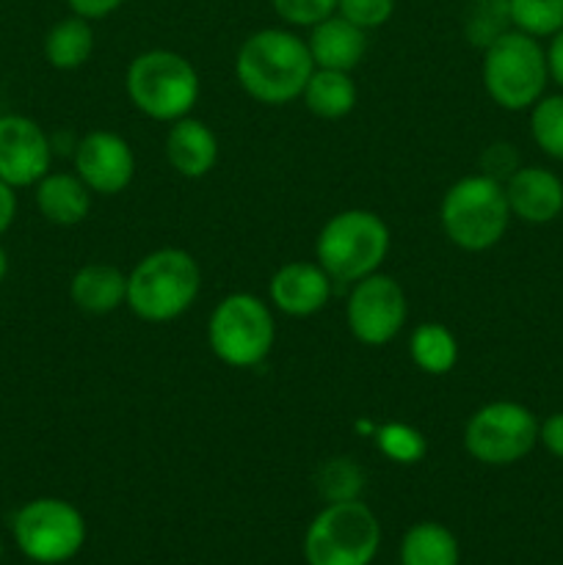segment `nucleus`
<instances>
[{"instance_id":"nucleus-1","label":"nucleus","mask_w":563,"mask_h":565,"mask_svg":"<svg viewBox=\"0 0 563 565\" xmlns=\"http://www.w3.org/2000/svg\"><path fill=\"white\" fill-rule=\"evenodd\" d=\"M312 72L307 39L287 28H259L243 39L235 55V75L243 92L274 108L301 97Z\"/></svg>"},{"instance_id":"nucleus-2","label":"nucleus","mask_w":563,"mask_h":565,"mask_svg":"<svg viewBox=\"0 0 563 565\" xmlns=\"http://www.w3.org/2000/svg\"><path fill=\"white\" fill-rule=\"evenodd\" d=\"M202 290V268L185 248L149 252L127 274V307L144 323H171L182 318Z\"/></svg>"},{"instance_id":"nucleus-3","label":"nucleus","mask_w":563,"mask_h":565,"mask_svg":"<svg viewBox=\"0 0 563 565\" xmlns=\"http://www.w3.org/2000/svg\"><path fill=\"white\" fill-rule=\"evenodd\" d=\"M506 185L489 174H469L453 182L439 204L442 232L461 252H489L511 224Z\"/></svg>"},{"instance_id":"nucleus-4","label":"nucleus","mask_w":563,"mask_h":565,"mask_svg":"<svg viewBox=\"0 0 563 565\" xmlns=\"http://www.w3.org/2000/svg\"><path fill=\"white\" fill-rule=\"evenodd\" d=\"M392 246L386 221L373 210L351 207L331 215L315 241V263L334 281L353 285L370 274H379Z\"/></svg>"},{"instance_id":"nucleus-5","label":"nucleus","mask_w":563,"mask_h":565,"mask_svg":"<svg viewBox=\"0 0 563 565\" xmlns=\"http://www.w3.org/2000/svg\"><path fill=\"white\" fill-rule=\"evenodd\" d=\"M125 92L138 114L155 121H177L191 116L199 103V72L185 55L174 50H144L125 72Z\"/></svg>"},{"instance_id":"nucleus-6","label":"nucleus","mask_w":563,"mask_h":565,"mask_svg":"<svg viewBox=\"0 0 563 565\" xmlns=\"http://www.w3.org/2000/svg\"><path fill=\"white\" fill-rule=\"evenodd\" d=\"M480 77L491 103L502 110L533 108L550 81L546 50L539 39L511 28L484 47Z\"/></svg>"},{"instance_id":"nucleus-7","label":"nucleus","mask_w":563,"mask_h":565,"mask_svg":"<svg viewBox=\"0 0 563 565\" xmlns=\"http://www.w3.org/2000/svg\"><path fill=\"white\" fill-rule=\"evenodd\" d=\"M276 320L268 303L254 292H230L215 303L208 320V345L221 364L252 370L270 356Z\"/></svg>"},{"instance_id":"nucleus-8","label":"nucleus","mask_w":563,"mask_h":565,"mask_svg":"<svg viewBox=\"0 0 563 565\" xmlns=\"http://www.w3.org/2000/svg\"><path fill=\"white\" fill-rule=\"evenodd\" d=\"M379 546L381 524L362 500L326 502L304 533L309 565H370Z\"/></svg>"},{"instance_id":"nucleus-9","label":"nucleus","mask_w":563,"mask_h":565,"mask_svg":"<svg viewBox=\"0 0 563 565\" xmlns=\"http://www.w3.org/2000/svg\"><path fill=\"white\" fill-rule=\"evenodd\" d=\"M11 533L28 561L59 565L72 561L86 544V519L72 502L39 497L14 513Z\"/></svg>"},{"instance_id":"nucleus-10","label":"nucleus","mask_w":563,"mask_h":565,"mask_svg":"<svg viewBox=\"0 0 563 565\" xmlns=\"http://www.w3.org/2000/svg\"><path fill=\"white\" fill-rule=\"evenodd\" d=\"M539 441V419L528 406L491 401L464 425V450L486 467H511L530 456Z\"/></svg>"},{"instance_id":"nucleus-11","label":"nucleus","mask_w":563,"mask_h":565,"mask_svg":"<svg viewBox=\"0 0 563 565\" xmlns=\"http://www.w3.org/2000/svg\"><path fill=\"white\" fill-rule=\"evenodd\" d=\"M408 318L406 292L397 279L370 274L353 281L346 303V323L353 340L368 348H381L395 340Z\"/></svg>"},{"instance_id":"nucleus-12","label":"nucleus","mask_w":563,"mask_h":565,"mask_svg":"<svg viewBox=\"0 0 563 565\" xmlns=\"http://www.w3.org/2000/svg\"><path fill=\"white\" fill-rule=\"evenodd\" d=\"M75 174L99 196H119L136 177L132 147L110 130H92L75 143Z\"/></svg>"},{"instance_id":"nucleus-13","label":"nucleus","mask_w":563,"mask_h":565,"mask_svg":"<svg viewBox=\"0 0 563 565\" xmlns=\"http://www.w3.org/2000/svg\"><path fill=\"white\" fill-rule=\"evenodd\" d=\"M53 163V141L33 119L0 116V180L11 188L36 185Z\"/></svg>"},{"instance_id":"nucleus-14","label":"nucleus","mask_w":563,"mask_h":565,"mask_svg":"<svg viewBox=\"0 0 563 565\" xmlns=\"http://www.w3.org/2000/svg\"><path fill=\"white\" fill-rule=\"evenodd\" d=\"M331 285L334 279L318 263L293 259L274 270L268 281V298L274 309L287 318H312L329 303Z\"/></svg>"},{"instance_id":"nucleus-15","label":"nucleus","mask_w":563,"mask_h":565,"mask_svg":"<svg viewBox=\"0 0 563 565\" xmlns=\"http://www.w3.org/2000/svg\"><path fill=\"white\" fill-rule=\"evenodd\" d=\"M502 185L511 215L524 224H550L563 213V180L544 166H519Z\"/></svg>"},{"instance_id":"nucleus-16","label":"nucleus","mask_w":563,"mask_h":565,"mask_svg":"<svg viewBox=\"0 0 563 565\" xmlns=\"http://www.w3.org/2000/svg\"><path fill=\"white\" fill-rule=\"evenodd\" d=\"M307 47L315 70L353 72L368 53V31L348 22L346 17L331 14L309 28Z\"/></svg>"},{"instance_id":"nucleus-17","label":"nucleus","mask_w":563,"mask_h":565,"mask_svg":"<svg viewBox=\"0 0 563 565\" xmlns=\"http://www.w3.org/2000/svg\"><path fill=\"white\" fill-rule=\"evenodd\" d=\"M166 160L185 180H202L219 163V138L202 119L182 116L166 132Z\"/></svg>"},{"instance_id":"nucleus-18","label":"nucleus","mask_w":563,"mask_h":565,"mask_svg":"<svg viewBox=\"0 0 563 565\" xmlns=\"http://www.w3.org/2000/svg\"><path fill=\"white\" fill-rule=\"evenodd\" d=\"M36 207L55 226H77L92 210V191L75 171H47L36 182Z\"/></svg>"},{"instance_id":"nucleus-19","label":"nucleus","mask_w":563,"mask_h":565,"mask_svg":"<svg viewBox=\"0 0 563 565\" xmlns=\"http://www.w3.org/2000/svg\"><path fill=\"white\" fill-rule=\"evenodd\" d=\"M70 298L86 315L116 312L127 303V274L108 263L83 265L70 281Z\"/></svg>"},{"instance_id":"nucleus-20","label":"nucleus","mask_w":563,"mask_h":565,"mask_svg":"<svg viewBox=\"0 0 563 565\" xmlns=\"http://www.w3.org/2000/svg\"><path fill=\"white\" fill-rule=\"evenodd\" d=\"M304 105L309 114L318 119H342L357 108V83H353L351 72H337V70H315L309 75L307 86L301 94Z\"/></svg>"},{"instance_id":"nucleus-21","label":"nucleus","mask_w":563,"mask_h":565,"mask_svg":"<svg viewBox=\"0 0 563 565\" xmlns=\"http://www.w3.org/2000/svg\"><path fill=\"white\" fill-rule=\"evenodd\" d=\"M94 53V28L92 20L72 14L55 22L44 36V58L53 70L72 72L81 70Z\"/></svg>"},{"instance_id":"nucleus-22","label":"nucleus","mask_w":563,"mask_h":565,"mask_svg":"<svg viewBox=\"0 0 563 565\" xmlns=\"http://www.w3.org/2000/svg\"><path fill=\"white\" fill-rule=\"evenodd\" d=\"M461 550L445 524L419 522L401 541V565H458Z\"/></svg>"},{"instance_id":"nucleus-23","label":"nucleus","mask_w":563,"mask_h":565,"mask_svg":"<svg viewBox=\"0 0 563 565\" xmlns=\"http://www.w3.org/2000/svg\"><path fill=\"white\" fill-rule=\"evenodd\" d=\"M408 356L425 375H447L458 364V340L445 323H419L408 340Z\"/></svg>"},{"instance_id":"nucleus-24","label":"nucleus","mask_w":563,"mask_h":565,"mask_svg":"<svg viewBox=\"0 0 563 565\" xmlns=\"http://www.w3.org/2000/svg\"><path fill=\"white\" fill-rule=\"evenodd\" d=\"M373 439L381 456L392 463H401V467H414L428 452V439L423 436V430L408 423L379 425L373 430Z\"/></svg>"},{"instance_id":"nucleus-25","label":"nucleus","mask_w":563,"mask_h":565,"mask_svg":"<svg viewBox=\"0 0 563 565\" xmlns=\"http://www.w3.org/2000/svg\"><path fill=\"white\" fill-rule=\"evenodd\" d=\"M508 20L533 39L563 31V0H508Z\"/></svg>"},{"instance_id":"nucleus-26","label":"nucleus","mask_w":563,"mask_h":565,"mask_svg":"<svg viewBox=\"0 0 563 565\" xmlns=\"http://www.w3.org/2000/svg\"><path fill=\"white\" fill-rule=\"evenodd\" d=\"M530 136L541 152L563 163V94L541 97L530 108Z\"/></svg>"},{"instance_id":"nucleus-27","label":"nucleus","mask_w":563,"mask_h":565,"mask_svg":"<svg viewBox=\"0 0 563 565\" xmlns=\"http://www.w3.org/2000/svg\"><path fill=\"white\" fill-rule=\"evenodd\" d=\"M318 494L326 502H346V500H359L364 486V472L357 461L351 458H331L329 463H323L318 472Z\"/></svg>"},{"instance_id":"nucleus-28","label":"nucleus","mask_w":563,"mask_h":565,"mask_svg":"<svg viewBox=\"0 0 563 565\" xmlns=\"http://www.w3.org/2000/svg\"><path fill=\"white\" fill-rule=\"evenodd\" d=\"M506 25H511V20H508V0H475L467 14V36L478 47H486L500 33H506Z\"/></svg>"},{"instance_id":"nucleus-29","label":"nucleus","mask_w":563,"mask_h":565,"mask_svg":"<svg viewBox=\"0 0 563 565\" xmlns=\"http://www.w3.org/2000/svg\"><path fill=\"white\" fill-rule=\"evenodd\" d=\"M276 17L293 28H312L337 14V0H270Z\"/></svg>"},{"instance_id":"nucleus-30","label":"nucleus","mask_w":563,"mask_h":565,"mask_svg":"<svg viewBox=\"0 0 563 565\" xmlns=\"http://www.w3.org/2000/svg\"><path fill=\"white\" fill-rule=\"evenodd\" d=\"M337 14L346 17L362 31H375L392 20L395 0H337Z\"/></svg>"},{"instance_id":"nucleus-31","label":"nucleus","mask_w":563,"mask_h":565,"mask_svg":"<svg viewBox=\"0 0 563 565\" xmlns=\"http://www.w3.org/2000/svg\"><path fill=\"white\" fill-rule=\"evenodd\" d=\"M480 163H484V171H480V174H489L500 182H506L508 177L519 169L517 152H513L511 143H495V147H489Z\"/></svg>"},{"instance_id":"nucleus-32","label":"nucleus","mask_w":563,"mask_h":565,"mask_svg":"<svg viewBox=\"0 0 563 565\" xmlns=\"http://www.w3.org/2000/svg\"><path fill=\"white\" fill-rule=\"evenodd\" d=\"M127 0H66L72 14L83 17V20H105L114 11H119Z\"/></svg>"},{"instance_id":"nucleus-33","label":"nucleus","mask_w":563,"mask_h":565,"mask_svg":"<svg viewBox=\"0 0 563 565\" xmlns=\"http://www.w3.org/2000/svg\"><path fill=\"white\" fill-rule=\"evenodd\" d=\"M539 441L546 447V452L563 461V412L552 414L539 425Z\"/></svg>"},{"instance_id":"nucleus-34","label":"nucleus","mask_w":563,"mask_h":565,"mask_svg":"<svg viewBox=\"0 0 563 565\" xmlns=\"http://www.w3.org/2000/svg\"><path fill=\"white\" fill-rule=\"evenodd\" d=\"M17 188H11L9 182L0 180V235L14 224L17 218Z\"/></svg>"},{"instance_id":"nucleus-35","label":"nucleus","mask_w":563,"mask_h":565,"mask_svg":"<svg viewBox=\"0 0 563 565\" xmlns=\"http://www.w3.org/2000/svg\"><path fill=\"white\" fill-rule=\"evenodd\" d=\"M550 47H546V70L550 77L563 88V31H557L555 36H550Z\"/></svg>"},{"instance_id":"nucleus-36","label":"nucleus","mask_w":563,"mask_h":565,"mask_svg":"<svg viewBox=\"0 0 563 565\" xmlns=\"http://www.w3.org/2000/svg\"><path fill=\"white\" fill-rule=\"evenodd\" d=\"M6 274H9V254H6V248L0 246V281L6 279Z\"/></svg>"},{"instance_id":"nucleus-37","label":"nucleus","mask_w":563,"mask_h":565,"mask_svg":"<svg viewBox=\"0 0 563 565\" xmlns=\"http://www.w3.org/2000/svg\"><path fill=\"white\" fill-rule=\"evenodd\" d=\"M0 557H3V541H0Z\"/></svg>"}]
</instances>
